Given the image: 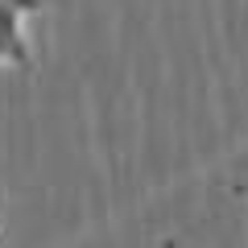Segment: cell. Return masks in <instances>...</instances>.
I'll list each match as a JSON object with an SVG mask.
<instances>
[{
  "label": "cell",
  "mask_w": 248,
  "mask_h": 248,
  "mask_svg": "<svg viewBox=\"0 0 248 248\" xmlns=\"http://www.w3.org/2000/svg\"><path fill=\"white\" fill-rule=\"evenodd\" d=\"M37 9H42V0H0V62L21 66V71L33 66V54H29L21 21L29 13H37Z\"/></svg>",
  "instance_id": "1"
}]
</instances>
